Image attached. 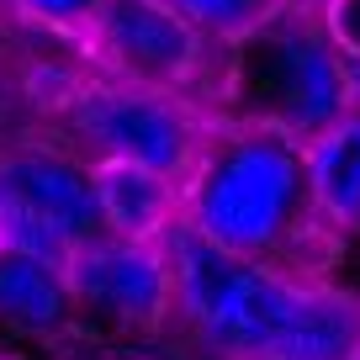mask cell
<instances>
[{"mask_svg":"<svg viewBox=\"0 0 360 360\" xmlns=\"http://www.w3.org/2000/svg\"><path fill=\"white\" fill-rule=\"evenodd\" d=\"M175 318L207 360H360V297L238 259L186 223L165 233Z\"/></svg>","mask_w":360,"mask_h":360,"instance_id":"1","label":"cell"},{"mask_svg":"<svg viewBox=\"0 0 360 360\" xmlns=\"http://www.w3.org/2000/svg\"><path fill=\"white\" fill-rule=\"evenodd\" d=\"M212 117L292 138L302 148L323 138L334 122H345V69H339V48L323 16L313 6L286 0L244 37L217 48Z\"/></svg>","mask_w":360,"mask_h":360,"instance_id":"2","label":"cell"},{"mask_svg":"<svg viewBox=\"0 0 360 360\" xmlns=\"http://www.w3.org/2000/svg\"><path fill=\"white\" fill-rule=\"evenodd\" d=\"M313 212L307 148L238 122H212L191 180L180 186V223L212 249L281 265Z\"/></svg>","mask_w":360,"mask_h":360,"instance_id":"3","label":"cell"},{"mask_svg":"<svg viewBox=\"0 0 360 360\" xmlns=\"http://www.w3.org/2000/svg\"><path fill=\"white\" fill-rule=\"evenodd\" d=\"M212 112H202L186 96H165L148 85H127V79L96 75L79 79L64 96V127L90 165L117 159V165H138L154 175L186 186L202 159L207 138H212Z\"/></svg>","mask_w":360,"mask_h":360,"instance_id":"4","label":"cell"},{"mask_svg":"<svg viewBox=\"0 0 360 360\" xmlns=\"http://www.w3.org/2000/svg\"><path fill=\"white\" fill-rule=\"evenodd\" d=\"M101 233L106 223L85 159L53 154V148L0 154V249L64 270L75 249H85Z\"/></svg>","mask_w":360,"mask_h":360,"instance_id":"5","label":"cell"},{"mask_svg":"<svg viewBox=\"0 0 360 360\" xmlns=\"http://www.w3.org/2000/svg\"><path fill=\"white\" fill-rule=\"evenodd\" d=\"M85 43L101 64V75L112 79L186 96L196 106L212 101L217 43L196 32L180 11H169L165 0H106Z\"/></svg>","mask_w":360,"mask_h":360,"instance_id":"6","label":"cell"},{"mask_svg":"<svg viewBox=\"0 0 360 360\" xmlns=\"http://www.w3.org/2000/svg\"><path fill=\"white\" fill-rule=\"evenodd\" d=\"M64 281L75 292V307L106 318V323L159 328L175 318V270H169L165 244L101 233L69 255Z\"/></svg>","mask_w":360,"mask_h":360,"instance_id":"7","label":"cell"},{"mask_svg":"<svg viewBox=\"0 0 360 360\" xmlns=\"http://www.w3.org/2000/svg\"><path fill=\"white\" fill-rule=\"evenodd\" d=\"M96 175V202H101V223L117 238H143V244H165V233L180 223V186L154 169L117 165L101 159L90 165Z\"/></svg>","mask_w":360,"mask_h":360,"instance_id":"8","label":"cell"},{"mask_svg":"<svg viewBox=\"0 0 360 360\" xmlns=\"http://www.w3.org/2000/svg\"><path fill=\"white\" fill-rule=\"evenodd\" d=\"M313 212L334 228H360V112L307 143Z\"/></svg>","mask_w":360,"mask_h":360,"instance_id":"9","label":"cell"},{"mask_svg":"<svg viewBox=\"0 0 360 360\" xmlns=\"http://www.w3.org/2000/svg\"><path fill=\"white\" fill-rule=\"evenodd\" d=\"M75 313V292H69L64 270L32 255H11L0 249V318L27 334H53Z\"/></svg>","mask_w":360,"mask_h":360,"instance_id":"10","label":"cell"},{"mask_svg":"<svg viewBox=\"0 0 360 360\" xmlns=\"http://www.w3.org/2000/svg\"><path fill=\"white\" fill-rule=\"evenodd\" d=\"M169 11H180L186 22L196 27V32H207L217 48L233 43V37H244L255 22H265L276 6H286V0H165Z\"/></svg>","mask_w":360,"mask_h":360,"instance_id":"11","label":"cell"},{"mask_svg":"<svg viewBox=\"0 0 360 360\" xmlns=\"http://www.w3.org/2000/svg\"><path fill=\"white\" fill-rule=\"evenodd\" d=\"M0 6H6V11H16L22 22L43 27V32H58V37H79V43H85L106 0H0Z\"/></svg>","mask_w":360,"mask_h":360,"instance_id":"12","label":"cell"},{"mask_svg":"<svg viewBox=\"0 0 360 360\" xmlns=\"http://www.w3.org/2000/svg\"><path fill=\"white\" fill-rule=\"evenodd\" d=\"M318 16H323L339 53H360V0H323Z\"/></svg>","mask_w":360,"mask_h":360,"instance_id":"13","label":"cell"},{"mask_svg":"<svg viewBox=\"0 0 360 360\" xmlns=\"http://www.w3.org/2000/svg\"><path fill=\"white\" fill-rule=\"evenodd\" d=\"M339 69H345V96H349V112H360V53H339Z\"/></svg>","mask_w":360,"mask_h":360,"instance_id":"14","label":"cell"},{"mask_svg":"<svg viewBox=\"0 0 360 360\" xmlns=\"http://www.w3.org/2000/svg\"><path fill=\"white\" fill-rule=\"evenodd\" d=\"M297 6H313V11H318V6H323V0H297Z\"/></svg>","mask_w":360,"mask_h":360,"instance_id":"15","label":"cell"}]
</instances>
